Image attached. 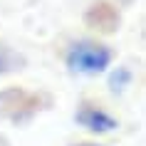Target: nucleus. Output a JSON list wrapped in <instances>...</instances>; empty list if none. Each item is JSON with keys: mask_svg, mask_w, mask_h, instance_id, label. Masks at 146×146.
Wrapping results in <instances>:
<instances>
[{"mask_svg": "<svg viewBox=\"0 0 146 146\" xmlns=\"http://www.w3.org/2000/svg\"><path fill=\"white\" fill-rule=\"evenodd\" d=\"M62 62L72 77L92 79L107 74V69L114 64V47L97 37H79L67 45Z\"/></svg>", "mask_w": 146, "mask_h": 146, "instance_id": "f257e3e1", "label": "nucleus"}, {"mask_svg": "<svg viewBox=\"0 0 146 146\" xmlns=\"http://www.w3.org/2000/svg\"><path fill=\"white\" fill-rule=\"evenodd\" d=\"M45 109H50V102H45L35 89L25 87H3L0 89V119L10 124H27L37 119Z\"/></svg>", "mask_w": 146, "mask_h": 146, "instance_id": "f03ea898", "label": "nucleus"}, {"mask_svg": "<svg viewBox=\"0 0 146 146\" xmlns=\"http://www.w3.org/2000/svg\"><path fill=\"white\" fill-rule=\"evenodd\" d=\"M74 124L87 134L94 136H104V134H114L119 129V119H116L107 107H102L99 102H79L74 109Z\"/></svg>", "mask_w": 146, "mask_h": 146, "instance_id": "7ed1b4c3", "label": "nucleus"}, {"mask_svg": "<svg viewBox=\"0 0 146 146\" xmlns=\"http://www.w3.org/2000/svg\"><path fill=\"white\" fill-rule=\"evenodd\" d=\"M25 67H27V60L23 57V52H17L15 47H10L8 42L0 40V77L17 74Z\"/></svg>", "mask_w": 146, "mask_h": 146, "instance_id": "20e7f679", "label": "nucleus"}, {"mask_svg": "<svg viewBox=\"0 0 146 146\" xmlns=\"http://www.w3.org/2000/svg\"><path fill=\"white\" fill-rule=\"evenodd\" d=\"M107 84L114 94H124L134 84V72L129 67H109L107 69Z\"/></svg>", "mask_w": 146, "mask_h": 146, "instance_id": "39448f33", "label": "nucleus"}, {"mask_svg": "<svg viewBox=\"0 0 146 146\" xmlns=\"http://www.w3.org/2000/svg\"><path fill=\"white\" fill-rule=\"evenodd\" d=\"M69 146H107V144H97V141H74Z\"/></svg>", "mask_w": 146, "mask_h": 146, "instance_id": "423d86ee", "label": "nucleus"}]
</instances>
